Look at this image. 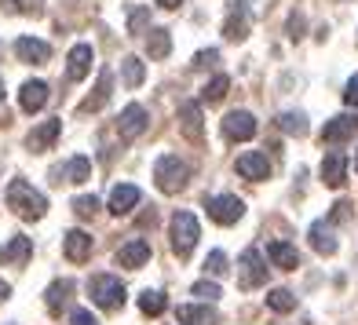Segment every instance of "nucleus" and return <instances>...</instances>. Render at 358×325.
<instances>
[{
	"label": "nucleus",
	"mask_w": 358,
	"mask_h": 325,
	"mask_svg": "<svg viewBox=\"0 0 358 325\" xmlns=\"http://www.w3.org/2000/svg\"><path fill=\"white\" fill-rule=\"evenodd\" d=\"M143 201V194H139V187H132V183H121V187H113V194H110V212L113 216H128L132 208Z\"/></svg>",
	"instance_id": "nucleus-20"
},
{
	"label": "nucleus",
	"mask_w": 358,
	"mask_h": 325,
	"mask_svg": "<svg viewBox=\"0 0 358 325\" xmlns=\"http://www.w3.org/2000/svg\"><path fill=\"white\" fill-rule=\"evenodd\" d=\"M267 256H271V263L278 267V270H296V267H300V252L292 249L289 241H271Z\"/></svg>",
	"instance_id": "nucleus-23"
},
{
	"label": "nucleus",
	"mask_w": 358,
	"mask_h": 325,
	"mask_svg": "<svg viewBox=\"0 0 358 325\" xmlns=\"http://www.w3.org/2000/svg\"><path fill=\"white\" fill-rule=\"evenodd\" d=\"M198 238H201V226L198 219H194L190 212H176L172 223H169V241H172V252L179 259H187L194 252V245H198Z\"/></svg>",
	"instance_id": "nucleus-3"
},
{
	"label": "nucleus",
	"mask_w": 358,
	"mask_h": 325,
	"mask_svg": "<svg viewBox=\"0 0 358 325\" xmlns=\"http://www.w3.org/2000/svg\"><path fill=\"white\" fill-rule=\"evenodd\" d=\"M92 59H95L92 44H73L70 55H66V77L70 80H85L92 73Z\"/></svg>",
	"instance_id": "nucleus-15"
},
{
	"label": "nucleus",
	"mask_w": 358,
	"mask_h": 325,
	"mask_svg": "<svg viewBox=\"0 0 358 325\" xmlns=\"http://www.w3.org/2000/svg\"><path fill=\"white\" fill-rule=\"evenodd\" d=\"M29 256H34V238L15 234V238L8 241V249H4V259H8V263H15V267H22Z\"/></svg>",
	"instance_id": "nucleus-27"
},
{
	"label": "nucleus",
	"mask_w": 358,
	"mask_h": 325,
	"mask_svg": "<svg viewBox=\"0 0 358 325\" xmlns=\"http://www.w3.org/2000/svg\"><path fill=\"white\" fill-rule=\"evenodd\" d=\"M0 8L11 15H41V0H0Z\"/></svg>",
	"instance_id": "nucleus-34"
},
{
	"label": "nucleus",
	"mask_w": 358,
	"mask_h": 325,
	"mask_svg": "<svg viewBox=\"0 0 358 325\" xmlns=\"http://www.w3.org/2000/svg\"><path fill=\"white\" fill-rule=\"evenodd\" d=\"M110 88H113V73L103 70L99 73V88H95V95H88L85 103H80V113H95V110H103L106 99H110Z\"/></svg>",
	"instance_id": "nucleus-25"
},
{
	"label": "nucleus",
	"mask_w": 358,
	"mask_h": 325,
	"mask_svg": "<svg viewBox=\"0 0 358 325\" xmlns=\"http://www.w3.org/2000/svg\"><path fill=\"white\" fill-rule=\"evenodd\" d=\"M216 62H220V52H216V48H208V52H198V55H194L190 66H194V70H205V66H216Z\"/></svg>",
	"instance_id": "nucleus-39"
},
{
	"label": "nucleus",
	"mask_w": 358,
	"mask_h": 325,
	"mask_svg": "<svg viewBox=\"0 0 358 325\" xmlns=\"http://www.w3.org/2000/svg\"><path fill=\"white\" fill-rule=\"evenodd\" d=\"M62 256H66L70 263H88L92 259V234L70 231L66 238H62Z\"/></svg>",
	"instance_id": "nucleus-16"
},
{
	"label": "nucleus",
	"mask_w": 358,
	"mask_h": 325,
	"mask_svg": "<svg viewBox=\"0 0 358 325\" xmlns=\"http://www.w3.org/2000/svg\"><path fill=\"white\" fill-rule=\"evenodd\" d=\"M194 296H201V300L213 303V300H220V296H223V292H220V285H216V282H198V285H194Z\"/></svg>",
	"instance_id": "nucleus-38"
},
{
	"label": "nucleus",
	"mask_w": 358,
	"mask_h": 325,
	"mask_svg": "<svg viewBox=\"0 0 358 325\" xmlns=\"http://www.w3.org/2000/svg\"><path fill=\"white\" fill-rule=\"evenodd\" d=\"M146 259H150V245H146L143 238H132L124 241V245L117 249V267H128V270H139Z\"/></svg>",
	"instance_id": "nucleus-18"
},
{
	"label": "nucleus",
	"mask_w": 358,
	"mask_h": 325,
	"mask_svg": "<svg viewBox=\"0 0 358 325\" xmlns=\"http://www.w3.org/2000/svg\"><path fill=\"white\" fill-rule=\"evenodd\" d=\"M176 322L179 325H216L220 315H216V307H198V303H183V307H176Z\"/></svg>",
	"instance_id": "nucleus-19"
},
{
	"label": "nucleus",
	"mask_w": 358,
	"mask_h": 325,
	"mask_svg": "<svg viewBox=\"0 0 358 325\" xmlns=\"http://www.w3.org/2000/svg\"><path fill=\"white\" fill-rule=\"evenodd\" d=\"M355 172H358V161H355Z\"/></svg>",
	"instance_id": "nucleus-46"
},
{
	"label": "nucleus",
	"mask_w": 358,
	"mask_h": 325,
	"mask_svg": "<svg viewBox=\"0 0 358 325\" xmlns=\"http://www.w3.org/2000/svg\"><path fill=\"white\" fill-rule=\"evenodd\" d=\"M146 26H150V11H146V8H132V15H128V34H143Z\"/></svg>",
	"instance_id": "nucleus-37"
},
{
	"label": "nucleus",
	"mask_w": 358,
	"mask_h": 325,
	"mask_svg": "<svg viewBox=\"0 0 358 325\" xmlns=\"http://www.w3.org/2000/svg\"><path fill=\"white\" fill-rule=\"evenodd\" d=\"M205 270L213 274V278H223V274H227V252H223V249H213V252H208Z\"/></svg>",
	"instance_id": "nucleus-35"
},
{
	"label": "nucleus",
	"mask_w": 358,
	"mask_h": 325,
	"mask_svg": "<svg viewBox=\"0 0 358 325\" xmlns=\"http://www.w3.org/2000/svg\"><path fill=\"white\" fill-rule=\"evenodd\" d=\"M223 136L227 143H249L256 136V117L249 110H231L223 117Z\"/></svg>",
	"instance_id": "nucleus-8"
},
{
	"label": "nucleus",
	"mask_w": 358,
	"mask_h": 325,
	"mask_svg": "<svg viewBox=\"0 0 358 325\" xmlns=\"http://www.w3.org/2000/svg\"><path fill=\"white\" fill-rule=\"evenodd\" d=\"M70 325H99V322H95L92 311H73V315H70Z\"/></svg>",
	"instance_id": "nucleus-41"
},
{
	"label": "nucleus",
	"mask_w": 358,
	"mask_h": 325,
	"mask_svg": "<svg viewBox=\"0 0 358 325\" xmlns=\"http://www.w3.org/2000/svg\"><path fill=\"white\" fill-rule=\"evenodd\" d=\"M234 168H238V175H245V180L259 183V180H267V175H271V161H267V154L249 150V154H241L234 161Z\"/></svg>",
	"instance_id": "nucleus-13"
},
{
	"label": "nucleus",
	"mask_w": 358,
	"mask_h": 325,
	"mask_svg": "<svg viewBox=\"0 0 358 325\" xmlns=\"http://www.w3.org/2000/svg\"><path fill=\"white\" fill-rule=\"evenodd\" d=\"M157 4H161V8H179L183 0H157Z\"/></svg>",
	"instance_id": "nucleus-44"
},
{
	"label": "nucleus",
	"mask_w": 358,
	"mask_h": 325,
	"mask_svg": "<svg viewBox=\"0 0 358 325\" xmlns=\"http://www.w3.org/2000/svg\"><path fill=\"white\" fill-rule=\"evenodd\" d=\"M227 92H231V77H213L208 85L201 88V103H208V106H216V103H223L227 99Z\"/></svg>",
	"instance_id": "nucleus-28"
},
{
	"label": "nucleus",
	"mask_w": 358,
	"mask_h": 325,
	"mask_svg": "<svg viewBox=\"0 0 358 325\" xmlns=\"http://www.w3.org/2000/svg\"><path fill=\"white\" fill-rule=\"evenodd\" d=\"M19 106L26 113H37V110L48 106V85L44 80H26V85L19 88Z\"/></svg>",
	"instance_id": "nucleus-22"
},
{
	"label": "nucleus",
	"mask_w": 358,
	"mask_h": 325,
	"mask_svg": "<svg viewBox=\"0 0 358 325\" xmlns=\"http://www.w3.org/2000/svg\"><path fill=\"white\" fill-rule=\"evenodd\" d=\"M179 128H183V136L190 143H201L205 139V124H201V103H183L179 106Z\"/></svg>",
	"instance_id": "nucleus-14"
},
{
	"label": "nucleus",
	"mask_w": 358,
	"mask_h": 325,
	"mask_svg": "<svg viewBox=\"0 0 358 325\" xmlns=\"http://www.w3.org/2000/svg\"><path fill=\"white\" fill-rule=\"evenodd\" d=\"M15 55H19V62H34V66H41V62L52 59V48H48L44 41H37V37H19L15 41Z\"/></svg>",
	"instance_id": "nucleus-21"
},
{
	"label": "nucleus",
	"mask_w": 358,
	"mask_h": 325,
	"mask_svg": "<svg viewBox=\"0 0 358 325\" xmlns=\"http://www.w3.org/2000/svg\"><path fill=\"white\" fill-rule=\"evenodd\" d=\"M344 103H348L351 110H358V73L348 80V88H344Z\"/></svg>",
	"instance_id": "nucleus-40"
},
{
	"label": "nucleus",
	"mask_w": 358,
	"mask_h": 325,
	"mask_svg": "<svg viewBox=\"0 0 358 325\" xmlns=\"http://www.w3.org/2000/svg\"><path fill=\"white\" fill-rule=\"evenodd\" d=\"M172 52V37H169V29H154L150 37H146V55L150 59H165Z\"/></svg>",
	"instance_id": "nucleus-31"
},
{
	"label": "nucleus",
	"mask_w": 358,
	"mask_h": 325,
	"mask_svg": "<svg viewBox=\"0 0 358 325\" xmlns=\"http://www.w3.org/2000/svg\"><path fill=\"white\" fill-rule=\"evenodd\" d=\"M73 212L80 219H92L95 212H99V198H95V194H92V198H73Z\"/></svg>",
	"instance_id": "nucleus-36"
},
{
	"label": "nucleus",
	"mask_w": 358,
	"mask_h": 325,
	"mask_svg": "<svg viewBox=\"0 0 358 325\" xmlns=\"http://www.w3.org/2000/svg\"><path fill=\"white\" fill-rule=\"evenodd\" d=\"M85 180H92V161L85 154H77L66 165L52 168V183H85Z\"/></svg>",
	"instance_id": "nucleus-11"
},
{
	"label": "nucleus",
	"mask_w": 358,
	"mask_h": 325,
	"mask_svg": "<svg viewBox=\"0 0 358 325\" xmlns=\"http://www.w3.org/2000/svg\"><path fill=\"white\" fill-rule=\"evenodd\" d=\"M278 128L285 136H307V117L296 110H285V113H278Z\"/></svg>",
	"instance_id": "nucleus-32"
},
{
	"label": "nucleus",
	"mask_w": 358,
	"mask_h": 325,
	"mask_svg": "<svg viewBox=\"0 0 358 325\" xmlns=\"http://www.w3.org/2000/svg\"><path fill=\"white\" fill-rule=\"evenodd\" d=\"M88 292H92V300L99 303L103 311H117V307H124V285H121V278H113V274H92Z\"/></svg>",
	"instance_id": "nucleus-4"
},
{
	"label": "nucleus",
	"mask_w": 358,
	"mask_h": 325,
	"mask_svg": "<svg viewBox=\"0 0 358 325\" xmlns=\"http://www.w3.org/2000/svg\"><path fill=\"white\" fill-rule=\"evenodd\" d=\"M59 132H62V117H52V121L37 124L34 132L26 136V146H29V150H34V154H44V150H52V146H55Z\"/></svg>",
	"instance_id": "nucleus-12"
},
{
	"label": "nucleus",
	"mask_w": 358,
	"mask_h": 325,
	"mask_svg": "<svg viewBox=\"0 0 358 325\" xmlns=\"http://www.w3.org/2000/svg\"><path fill=\"white\" fill-rule=\"evenodd\" d=\"M267 282V263L264 256H259V249H245L238 259V285L241 289H259Z\"/></svg>",
	"instance_id": "nucleus-6"
},
{
	"label": "nucleus",
	"mask_w": 358,
	"mask_h": 325,
	"mask_svg": "<svg viewBox=\"0 0 358 325\" xmlns=\"http://www.w3.org/2000/svg\"><path fill=\"white\" fill-rule=\"evenodd\" d=\"M289 29H292V34H289L292 41H300V37H303V34H300V29H303V19H300V15H292V22H289Z\"/></svg>",
	"instance_id": "nucleus-42"
},
{
	"label": "nucleus",
	"mask_w": 358,
	"mask_h": 325,
	"mask_svg": "<svg viewBox=\"0 0 358 325\" xmlns=\"http://www.w3.org/2000/svg\"><path fill=\"white\" fill-rule=\"evenodd\" d=\"M4 201H8V208L19 219H44V212H48V198H44L41 190L29 187L26 180H11Z\"/></svg>",
	"instance_id": "nucleus-1"
},
{
	"label": "nucleus",
	"mask_w": 358,
	"mask_h": 325,
	"mask_svg": "<svg viewBox=\"0 0 358 325\" xmlns=\"http://www.w3.org/2000/svg\"><path fill=\"white\" fill-rule=\"evenodd\" d=\"M223 37L227 41H245L249 37V8L245 4L231 8V19H227V26H223Z\"/></svg>",
	"instance_id": "nucleus-24"
},
{
	"label": "nucleus",
	"mask_w": 358,
	"mask_h": 325,
	"mask_svg": "<svg viewBox=\"0 0 358 325\" xmlns=\"http://www.w3.org/2000/svg\"><path fill=\"white\" fill-rule=\"evenodd\" d=\"M267 307L278 311V315H289V311H296V296H292L289 289H271L267 292Z\"/></svg>",
	"instance_id": "nucleus-33"
},
{
	"label": "nucleus",
	"mask_w": 358,
	"mask_h": 325,
	"mask_svg": "<svg viewBox=\"0 0 358 325\" xmlns=\"http://www.w3.org/2000/svg\"><path fill=\"white\" fill-rule=\"evenodd\" d=\"M8 296H11V285H8L4 278H0V300H8Z\"/></svg>",
	"instance_id": "nucleus-43"
},
{
	"label": "nucleus",
	"mask_w": 358,
	"mask_h": 325,
	"mask_svg": "<svg viewBox=\"0 0 358 325\" xmlns=\"http://www.w3.org/2000/svg\"><path fill=\"white\" fill-rule=\"evenodd\" d=\"M187 180H190V165L179 161L176 154H161L157 165H154V183L161 194H179L187 190Z\"/></svg>",
	"instance_id": "nucleus-2"
},
{
	"label": "nucleus",
	"mask_w": 358,
	"mask_h": 325,
	"mask_svg": "<svg viewBox=\"0 0 358 325\" xmlns=\"http://www.w3.org/2000/svg\"><path fill=\"white\" fill-rule=\"evenodd\" d=\"M165 307H169L165 292H157V289H146V292H139V311H143V315L157 318L161 311H165Z\"/></svg>",
	"instance_id": "nucleus-29"
},
{
	"label": "nucleus",
	"mask_w": 358,
	"mask_h": 325,
	"mask_svg": "<svg viewBox=\"0 0 358 325\" xmlns=\"http://www.w3.org/2000/svg\"><path fill=\"white\" fill-rule=\"evenodd\" d=\"M146 124H150V113H146L139 103H128L121 110V117H117V136L124 143H132V139H139L146 132Z\"/></svg>",
	"instance_id": "nucleus-7"
},
{
	"label": "nucleus",
	"mask_w": 358,
	"mask_h": 325,
	"mask_svg": "<svg viewBox=\"0 0 358 325\" xmlns=\"http://www.w3.org/2000/svg\"><path fill=\"white\" fill-rule=\"evenodd\" d=\"M307 238H311V249L318 252V256H333L336 252V234H333V223L329 219H318V223H311V231H307Z\"/></svg>",
	"instance_id": "nucleus-17"
},
{
	"label": "nucleus",
	"mask_w": 358,
	"mask_h": 325,
	"mask_svg": "<svg viewBox=\"0 0 358 325\" xmlns=\"http://www.w3.org/2000/svg\"><path fill=\"white\" fill-rule=\"evenodd\" d=\"M0 99H4V80H0Z\"/></svg>",
	"instance_id": "nucleus-45"
},
{
	"label": "nucleus",
	"mask_w": 358,
	"mask_h": 325,
	"mask_svg": "<svg viewBox=\"0 0 358 325\" xmlns=\"http://www.w3.org/2000/svg\"><path fill=\"white\" fill-rule=\"evenodd\" d=\"M322 183L333 190H340L348 183V154L344 150H329L322 157Z\"/></svg>",
	"instance_id": "nucleus-9"
},
{
	"label": "nucleus",
	"mask_w": 358,
	"mask_h": 325,
	"mask_svg": "<svg viewBox=\"0 0 358 325\" xmlns=\"http://www.w3.org/2000/svg\"><path fill=\"white\" fill-rule=\"evenodd\" d=\"M355 136H358V117H355V113H340V117L325 121V128H322V143H329V146L348 143Z\"/></svg>",
	"instance_id": "nucleus-10"
},
{
	"label": "nucleus",
	"mask_w": 358,
	"mask_h": 325,
	"mask_svg": "<svg viewBox=\"0 0 358 325\" xmlns=\"http://www.w3.org/2000/svg\"><path fill=\"white\" fill-rule=\"evenodd\" d=\"M205 208H208V219H216L220 226H231L245 216V201L238 194H216V198H205Z\"/></svg>",
	"instance_id": "nucleus-5"
},
{
	"label": "nucleus",
	"mask_w": 358,
	"mask_h": 325,
	"mask_svg": "<svg viewBox=\"0 0 358 325\" xmlns=\"http://www.w3.org/2000/svg\"><path fill=\"white\" fill-rule=\"evenodd\" d=\"M44 296H48V311H52V315H59L62 307L70 303V296H73V282H70V278L52 282V285H48V292H44Z\"/></svg>",
	"instance_id": "nucleus-26"
},
{
	"label": "nucleus",
	"mask_w": 358,
	"mask_h": 325,
	"mask_svg": "<svg viewBox=\"0 0 358 325\" xmlns=\"http://www.w3.org/2000/svg\"><path fill=\"white\" fill-rule=\"evenodd\" d=\"M121 77H124V88H139L143 80H146V66H143L136 55H128V59L121 62Z\"/></svg>",
	"instance_id": "nucleus-30"
}]
</instances>
